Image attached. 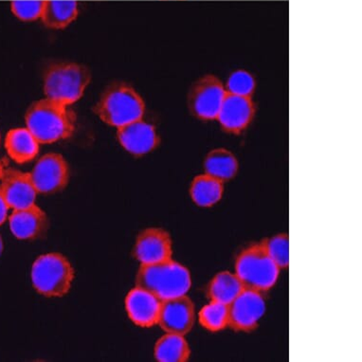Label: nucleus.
<instances>
[{
	"label": "nucleus",
	"mask_w": 362,
	"mask_h": 362,
	"mask_svg": "<svg viewBox=\"0 0 362 362\" xmlns=\"http://www.w3.org/2000/svg\"><path fill=\"white\" fill-rule=\"evenodd\" d=\"M7 154L15 163L25 164L35 160L40 151V143L26 127L12 128L4 141Z\"/></svg>",
	"instance_id": "f3484780"
},
{
	"label": "nucleus",
	"mask_w": 362,
	"mask_h": 362,
	"mask_svg": "<svg viewBox=\"0 0 362 362\" xmlns=\"http://www.w3.org/2000/svg\"><path fill=\"white\" fill-rule=\"evenodd\" d=\"M200 325L210 332L216 333L229 327V305L211 300L199 312Z\"/></svg>",
	"instance_id": "5701e85b"
},
{
	"label": "nucleus",
	"mask_w": 362,
	"mask_h": 362,
	"mask_svg": "<svg viewBox=\"0 0 362 362\" xmlns=\"http://www.w3.org/2000/svg\"><path fill=\"white\" fill-rule=\"evenodd\" d=\"M4 170L2 163L0 161V180H1L2 175H4Z\"/></svg>",
	"instance_id": "c85d7f7f"
},
{
	"label": "nucleus",
	"mask_w": 362,
	"mask_h": 362,
	"mask_svg": "<svg viewBox=\"0 0 362 362\" xmlns=\"http://www.w3.org/2000/svg\"><path fill=\"white\" fill-rule=\"evenodd\" d=\"M45 1L41 0H23V1H13L11 4V11L13 15L19 21L25 22L35 21L41 19L43 13Z\"/></svg>",
	"instance_id": "a878e982"
},
{
	"label": "nucleus",
	"mask_w": 362,
	"mask_h": 362,
	"mask_svg": "<svg viewBox=\"0 0 362 362\" xmlns=\"http://www.w3.org/2000/svg\"><path fill=\"white\" fill-rule=\"evenodd\" d=\"M75 278L74 266L66 256L49 252L38 256L30 270L33 289L46 298H62L71 291Z\"/></svg>",
	"instance_id": "39448f33"
},
{
	"label": "nucleus",
	"mask_w": 362,
	"mask_h": 362,
	"mask_svg": "<svg viewBox=\"0 0 362 362\" xmlns=\"http://www.w3.org/2000/svg\"><path fill=\"white\" fill-rule=\"evenodd\" d=\"M227 94L225 85L218 77L206 74L193 83L188 91L187 105L191 115L202 122L216 119Z\"/></svg>",
	"instance_id": "0eeeda50"
},
{
	"label": "nucleus",
	"mask_w": 362,
	"mask_h": 362,
	"mask_svg": "<svg viewBox=\"0 0 362 362\" xmlns=\"http://www.w3.org/2000/svg\"><path fill=\"white\" fill-rule=\"evenodd\" d=\"M146 102L130 83L117 81L103 90L93 112L105 124L121 127L144 119Z\"/></svg>",
	"instance_id": "f03ea898"
},
{
	"label": "nucleus",
	"mask_w": 362,
	"mask_h": 362,
	"mask_svg": "<svg viewBox=\"0 0 362 362\" xmlns=\"http://www.w3.org/2000/svg\"><path fill=\"white\" fill-rule=\"evenodd\" d=\"M76 121L69 105L47 97L33 102L25 113L26 127L40 144L68 140L76 130Z\"/></svg>",
	"instance_id": "f257e3e1"
},
{
	"label": "nucleus",
	"mask_w": 362,
	"mask_h": 362,
	"mask_svg": "<svg viewBox=\"0 0 362 362\" xmlns=\"http://www.w3.org/2000/svg\"><path fill=\"white\" fill-rule=\"evenodd\" d=\"M191 354L187 339L180 334H164L154 346V358L160 362H187Z\"/></svg>",
	"instance_id": "aec40b11"
},
{
	"label": "nucleus",
	"mask_w": 362,
	"mask_h": 362,
	"mask_svg": "<svg viewBox=\"0 0 362 362\" xmlns=\"http://www.w3.org/2000/svg\"><path fill=\"white\" fill-rule=\"evenodd\" d=\"M205 173L227 182L238 175L239 163L232 151L216 148L209 152L204 160Z\"/></svg>",
	"instance_id": "412c9836"
},
{
	"label": "nucleus",
	"mask_w": 362,
	"mask_h": 362,
	"mask_svg": "<svg viewBox=\"0 0 362 362\" xmlns=\"http://www.w3.org/2000/svg\"><path fill=\"white\" fill-rule=\"evenodd\" d=\"M261 244L280 269H286L288 267L289 239L286 233H280L272 238L264 239Z\"/></svg>",
	"instance_id": "b1692460"
},
{
	"label": "nucleus",
	"mask_w": 362,
	"mask_h": 362,
	"mask_svg": "<svg viewBox=\"0 0 362 362\" xmlns=\"http://www.w3.org/2000/svg\"><path fill=\"white\" fill-rule=\"evenodd\" d=\"M266 312L263 293L244 288L229 305V327L235 332L250 333L258 327Z\"/></svg>",
	"instance_id": "1a4fd4ad"
},
{
	"label": "nucleus",
	"mask_w": 362,
	"mask_h": 362,
	"mask_svg": "<svg viewBox=\"0 0 362 362\" xmlns=\"http://www.w3.org/2000/svg\"><path fill=\"white\" fill-rule=\"evenodd\" d=\"M79 15V6L71 0H46L41 21L45 26L52 30L69 27Z\"/></svg>",
	"instance_id": "a211bd4d"
},
{
	"label": "nucleus",
	"mask_w": 362,
	"mask_h": 362,
	"mask_svg": "<svg viewBox=\"0 0 362 362\" xmlns=\"http://www.w3.org/2000/svg\"><path fill=\"white\" fill-rule=\"evenodd\" d=\"M4 240H2V236L0 235V256H1L2 252H4Z\"/></svg>",
	"instance_id": "cd10ccee"
},
{
	"label": "nucleus",
	"mask_w": 362,
	"mask_h": 362,
	"mask_svg": "<svg viewBox=\"0 0 362 362\" xmlns=\"http://www.w3.org/2000/svg\"><path fill=\"white\" fill-rule=\"evenodd\" d=\"M244 288L238 275L225 270L214 275L209 283L207 296L211 300L230 305Z\"/></svg>",
	"instance_id": "4be33fe9"
},
{
	"label": "nucleus",
	"mask_w": 362,
	"mask_h": 362,
	"mask_svg": "<svg viewBox=\"0 0 362 362\" xmlns=\"http://www.w3.org/2000/svg\"><path fill=\"white\" fill-rule=\"evenodd\" d=\"M235 274L245 288L264 293L277 283L280 267L261 243L253 244L239 253L235 261Z\"/></svg>",
	"instance_id": "423d86ee"
},
{
	"label": "nucleus",
	"mask_w": 362,
	"mask_h": 362,
	"mask_svg": "<svg viewBox=\"0 0 362 362\" xmlns=\"http://www.w3.org/2000/svg\"><path fill=\"white\" fill-rule=\"evenodd\" d=\"M0 194L8 207L18 210L35 205L38 193L30 173L11 168L4 170L0 180Z\"/></svg>",
	"instance_id": "4468645a"
},
{
	"label": "nucleus",
	"mask_w": 362,
	"mask_h": 362,
	"mask_svg": "<svg viewBox=\"0 0 362 362\" xmlns=\"http://www.w3.org/2000/svg\"><path fill=\"white\" fill-rule=\"evenodd\" d=\"M135 283L163 300L187 294L192 288V276L185 264L172 258L160 263L141 264Z\"/></svg>",
	"instance_id": "20e7f679"
},
{
	"label": "nucleus",
	"mask_w": 362,
	"mask_h": 362,
	"mask_svg": "<svg viewBox=\"0 0 362 362\" xmlns=\"http://www.w3.org/2000/svg\"><path fill=\"white\" fill-rule=\"evenodd\" d=\"M42 79L47 98L71 107L82 99L93 79V74L83 64L57 61L45 68Z\"/></svg>",
	"instance_id": "7ed1b4c3"
},
{
	"label": "nucleus",
	"mask_w": 362,
	"mask_h": 362,
	"mask_svg": "<svg viewBox=\"0 0 362 362\" xmlns=\"http://www.w3.org/2000/svg\"><path fill=\"white\" fill-rule=\"evenodd\" d=\"M161 300L146 289L136 286L124 300L128 318L141 328H151L158 325Z\"/></svg>",
	"instance_id": "2eb2a0df"
},
{
	"label": "nucleus",
	"mask_w": 362,
	"mask_h": 362,
	"mask_svg": "<svg viewBox=\"0 0 362 362\" xmlns=\"http://www.w3.org/2000/svg\"><path fill=\"white\" fill-rule=\"evenodd\" d=\"M8 220L11 232L19 240H36L43 238L49 228L46 211L36 204L13 210Z\"/></svg>",
	"instance_id": "dca6fc26"
},
{
	"label": "nucleus",
	"mask_w": 362,
	"mask_h": 362,
	"mask_svg": "<svg viewBox=\"0 0 362 362\" xmlns=\"http://www.w3.org/2000/svg\"><path fill=\"white\" fill-rule=\"evenodd\" d=\"M0 144H1V133H0Z\"/></svg>",
	"instance_id": "c756f323"
},
{
	"label": "nucleus",
	"mask_w": 362,
	"mask_h": 362,
	"mask_svg": "<svg viewBox=\"0 0 362 362\" xmlns=\"http://www.w3.org/2000/svg\"><path fill=\"white\" fill-rule=\"evenodd\" d=\"M173 240L163 228H147L136 238L132 250L135 260L141 264L160 263L173 258Z\"/></svg>",
	"instance_id": "f8f14e48"
},
{
	"label": "nucleus",
	"mask_w": 362,
	"mask_h": 362,
	"mask_svg": "<svg viewBox=\"0 0 362 362\" xmlns=\"http://www.w3.org/2000/svg\"><path fill=\"white\" fill-rule=\"evenodd\" d=\"M9 210L10 208L8 207L4 197L0 194V226L4 225L5 221H6L8 218V211H9Z\"/></svg>",
	"instance_id": "bb28decb"
},
{
	"label": "nucleus",
	"mask_w": 362,
	"mask_h": 362,
	"mask_svg": "<svg viewBox=\"0 0 362 362\" xmlns=\"http://www.w3.org/2000/svg\"><path fill=\"white\" fill-rule=\"evenodd\" d=\"M256 105L252 97L227 93L217 114V122L226 133L240 135L255 118Z\"/></svg>",
	"instance_id": "9b49d317"
},
{
	"label": "nucleus",
	"mask_w": 362,
	"mask_h": 362,
	"mask_svg": "<svg viewBox=\"0 0 362 362\" xmlns=\"http://www.w3.org/2000/svg\"><path fill=\"white\" fill-rule=\"evenodd\" d=\"M196 306L187 294L161 300L158 325L165 333L186 336L196 324Z\"/></svg>",
	"instance_id": "9d476101"
},
{
	"label": "nucleus",
	"mask_w": 362,
	"mask_h": 362,
	"mask_svg": "<svg viewBox=\"0 0 362 362\" xmlns=\"http://www.w3.org/2000/svg\"><path fill=\"white\" fill-rule=\"evenodd\" d=\"M224 183L207 173L197 175L190 186L191 199L199 207H213L222 199Z\"/></svg>",
	"instance_id": "6ab92c4d"
},
{
	"label": "nucleus",
	"mask_w": 362,
	"mask_h": 362,
	"mask_svg": "<svg viewBox=\"0 0 362 362\" xmlns=\"http://www.w3.org/2000/svg\"><path fill=\"white\" fill-rule=\"evenodd\" d=\"M225 88L227 93L252 97L255 93L256 80L250 72L245 69H238L230 74Z\"/></svg>",
	"instance_id": "393cba45"
},
{
	"label": "nucleus",
	"mask_w": 362,
	"mask_h": 362,
	"mask_svg": "<svg viewBox=\"0 0 362 362\" xmlns=\"http://www.w3.org/2000/svg\"><path fill=\"white\" fill-rule=\"evenodd\" d=\"M30 175L38 194L51 196L65 190L71 171L66 158L59 153L52 152L36 161Z\"/></svg>",
	"instance_id": "6e6552de"
},
{
	"label": "nucleus",
	"mask_w": 362,
	"mask_h": 362,
	"mask_svg": "<svg viewBox=\"0 0 362 362\" xmlns=\"http://www.w3.org/2000/svg\"><path fill=\"white\" fill-rule=\"evenodd\" d=\"M117 140L125 151L137 158L154 151L160 144L157 128L144 119L117 128Z\"/></svg>",
	"instance_id": "ddd939ff"
}]
</instances>
